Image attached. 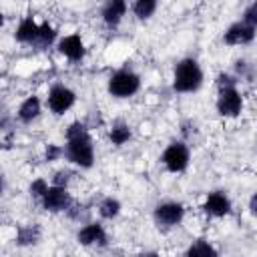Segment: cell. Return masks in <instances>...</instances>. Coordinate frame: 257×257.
Returning a JSON list of instances; mask_svg holds the SVG:
<instances>
[{"label": "cell", "mask_w": 257, "mask_h": 257, "mask_svg": "<svg viewBox=\"0 0 257 257\" xmlns=\"http://www.w3.org/2000/svg\"><path fill=\"white\" fill-rule=\"evenodd\" d=\"M46 191H48V185H46L44 179H36V181H32V185H30V193H32V197L42 199Z\"/></svg>", "instance_id": "obj_22"}, {"label": "cell", "mask_w": 257, "mask_h": 257, "mask_svg": "<svg viewBox=\"0 0 257 257\" xmlns=\"http://www.w3.org/2000/svg\"><path fill=\"white\" fill-rule=\"evenodd\" d=\"M18 245H32L38 241V229L36 227H20L16 235Z\"/></svg>", "instance_id": "obj_18"}, {"label": "cell", "mask_w": 257, "mask_h": 257, "mask_svg": "<svg viewBox=\"0 0 257 257\" xmlns=\"http://www.w3.org/2000/svg\"><path fill=\"white\" fill-rule=\"evenodd\" d=\"M249 209H251L253 215H257V193L251 197V201H249Z\"/></svg>", "instance_id": "obj_27"}, {"label": "cell", "mask_w": 257, "mask_h": 257, "mask_svg": "<svg viewBox=\"0 0 257 257\" xmlns=\"http://www.w3.org/2000/svg\"><path fill=\"white\" fill-rule=\"evenodd\" d=\"M243 108V100H241V94L229 86V88H221L219 90V98H217V110L223 114V116H237Z\"/></svg>", "instance_id": "obj_5"}, {"label": "cell", "mask_w": 257, "mask_h": 257, "mask_svg": "<svg viewBox=\"0 0 257 257\" xmlns=\"http://www.w3.org/2000/svg\"><path fill=\"white\" fill-rule=\"evenodd\" d=\"M124 12H126V0H106L102 8V18L108 26H116L124 16Z\"/></svg>", "instance_id": "obj_13"}, {"label": "cell", "mask_w": 257, "mask_h": 257, "mask_svg": "<svg viewBox=\"0 0 257 257\" xmlns=\"http://www.w3.org/2000/svg\"><path fill=\"white\" fill-rule=\"evenodd\" d=\"M139 86H141V80L131 70H118L108 80V92L114 94V96H118V98H124V96L135 94L139 90Z\"/></svg>", "instance_id": "obj_3"}, {"label": "cell", "mask_w": 257, "mask_h": 257, "mask_svg": "<svg viewBox=\"0 0 257 257\" xmlns=\"http://www.w3.org/2000/svg\"><path fill=\"white\" fill-rule=\"evenodd\" d=\"M40 114V100L36 98V96H28L22 104H20V108H18V118L22 120V122H30L32 118H36Z\"/></svg>", "instance_id": "obj_15"}, {"label": "cell", "mask_w": 257, "mask_h": 257, "mask_svg": "<svg viewBox=\"0 0 257 257\" xmlns=\"http://www.w3.org/2000/svg\"><path fill=\"white\" fill-rule=\"evenodd\" d=\"M38 34H40V26L28 16L20 22V26L16 28V40L18 42H26V44H32V42H38Z\"/></svg>", "instance_id": "obj_14"}, {"label": "cell", "mask_w": 257, "mask_h": 257, "mask_svg": "<svg viewBox=\"0 0 257 257\" xmlns=\"http://www.w3.org/2000/svg\"><path fill=\"white\" fill-rule=\"evenodd\" d=\"M245 22L257 28V2H253V4L245 10Z\"/></svg>", "instance_id": "obj_23"}, {"label": "cell", "mask_w": 257, "mask_h": 257, "mask_svg": "<svg viewBox=\"0 0 257 257\" xmlns=\"http://www.w3.org/2000/svg\"><path fill=\"white\" fill-rule=\"evenodd\" d=\"M78 243L82 245H104L106 233L98 223H90L78 231Z\"/></svg>", "instance_id": "obj_12"}, {"label": "cell", "mask_w": 257, "mask_h": 257, "mask_svg": "<svg viewBox=\"0 0 257 257\" xmlns=\"http://www.w3.org/2000/svg\"><path fill=\"white\" fill-rule=\"evenodd\" d=\"M58 50L70 58V60H80L84 56V44L80 40L78 34H70V36H64L60 42H58Z\"/></svg>", "instance_id": "obj_11"}, {"label": "cell", "mask_w": 257, "mask_h": 257, "mask_svg": "<svg viewBox=\"0 0 257 257\" xmlns=\"http://www.w3.org/2000/svg\"><path fill=\"white\" fill-rule=\"evenodd\" d=\"M163 163L171 173H181L189 165V149L183 143H171L163 153Z\"/></svg>", "instance_id": "obj_4"}, {"label": "cell", "mask_w": 257, "mask_h": 257, "mask_svg": "<svg viewBox=\"0 0 257 257\" xmlns=\"http://www.w3.org/2000/svg\"><path fill=\"white\" fill-rule=\"evenodd\" d=\"M100 215L104 217V219H112V217H116L118 215V211H120V203L116 201V199H112V197H108V199H104L102 203H100Z\"/></svg>", "instance_id": "obj_19"}, {"label": "cell", "mask_w": 257, "mask_h": 257, "mask_svg": "<svg viewBox=\"0 0 257 257\" xmlns=\"http://www.w3.org/2000/svg\"><path fill=\"white\" fill-rule=\"evenodd\" d=\"M66 159L78 167H92L94 161V153H92V145H90V137L88 135H80L74 139H68L66 145Z\"/></svg>", "instance_id": "obj_2"}, {"label": "cell", "mask_w": 257, "mask_h": 257, "mask_svg": "<svg viewBox=\"0 0 257 257\" xmlns=\"http://www.w3.org/2000/svg\"><path fill=\"white\" fill-rule=\"evenodd\" d=\"M183 215H185V209L181 203H163L155 209V221L163 227H173L181 223Z\"/></svg>", "instance_id": "obj_8"}, {"label": "cell", "mask_w": 257, "mask_h": 257, "mask_svg": "<svg viewBox=\"0 0 257 257\" xmlns=\"http://www.w3.org/2000/svg\"><path fill=\"white\" fill-rule=\"evenodd\" d=\"M253 38H255V26H251V24H247V22H237V24H233V26L225 32V36H223V40H225L227 44H231V46L247 44V42H251Z\"/></svg>", "instance_id": "obj_9"}, {"label": "cell", "mask_w": 257, "mask_h": 257, "mask_svg": "<svg viewBox=\"0 0 257 257\" xmlns=\"http://www.w3.org/2000/svg\"><path fill=\"white\" fill-rule=\"evenodd\" d=\"M217 84H219V90H221V88H229V86H233V78L227 76V74H221Z\"/></svg>", "instance_id": "obj_26"}, {"label": "cell", "mask_w": 257, "mask_h": 257, "mask_svg": "<svg viewBox=\"0 0 257 257\" xmlns=\"http://www.w3.org/2000/svg\"><path fill=\"white\" fill-rule=\"evenodd\" d=\"M203 82V72L199 64L193 58H185L177 64L175 68V78H173V88L177 92H191L197 90Z\"/></svg>", "instance_id": "obj_1"}, {"label": "cell", "mask_w": 257, "mask_h": 257, "mask_svg": "<svg viewBox=\"0 0 257 257\" xmlns=\"http://www.w3.org/2000/svg\"><path fill=\"white\" fill-rule=\"evenodd\" d=\"M155 8H157V0H135V14L141 20L153 16Z\"/></svg>", "instance_id": "obj_17"}, {"label": "cell", "mask_w": 257, "mask_h": 257, "mask_svg": "<svg viewBox=\"0 0 257 257\" xmlns=\"http://www.w3.org/2000/svg\"><path fill=\"white\" fill-rule=\"evenodd\" d=\"M74 104V92L62 84H56L50 88L48 94V106L54 114H62L64 110H68Z\"/></svg>", "instance_id": "obj_6"}, {"label": "cell", "mask_w": 257, "mask_h": 257, "mask_svg": "<svg viewBox=\"0 0 257 257\" xmlns=\"http://www.w3.org/2000/svg\"><path fill=\"white\" fill-rule=\"evenodd\" d=\"M203 209L213 217H223V215H227L231 211V201H229V197L225 193L213 191V193L207 195V201H205Z\"/></svg>", "instance_id": "obj_10"}, {"label": "cell", "mask_w": 257, "mask_h": 257, "mask_svg": "<svg viewBox=\"0 0 257 257\" xmlns=\"http://www.w3.org/2000/svg\"><path fill=\"white\" fill-rule=\"evenodd\" d=\"M60 153H62V151H60L56 145H48V149H46V159H48V161H54V159L60 157Z\"/></svg>", "instance_id": "obj_24"}, {"label": "cell", "mask_w": 257, "mask_h": 257, "mask_svg": "<svg viewBox=\"0 0 257 257\" xmlns=\"http://www.w3.org/2000/svg\"><path fill=\"white\" fill-rule=\"evenodd\" d=\"M42 205L46 211H66L70 207V195L66 193L64 187L52 185L42 197Z\"/></svg>", "instance_id": "obj_7"}, {"label": "cell", "mask_w": 257, "mask_h": 257, "mask_svg": "<svg viewBox=\"0 0 257 257\" xmlns=\"http://www.w3.org/2000/svg\"><path fill=\"white\" fill-rule=\"evenodd\" d=\"M108 137H110V141H112L114 145H124V143L131 139V128H128V124H124V122H116V124L110 128Z\"/></svg>", "instance_id": "obj_16"}, {"label": "cell", "mask_w": 257, "mask_h": 257, "mask_svg": "<svg viewBox=\"0 0 257 257\" xmlns=\"http://www.w3.org/2000/svg\"><path fill=\"white\" fill-rule=\"evenodd\" d=\"M54 40V28L48 24V22H44V24H40V34H38V42L44 46V44H50Z\"/></svg>", "instance_id": "obj_21"}, {"label": "cell", "mask_w": 257, "mask_h": 257, "mask_svg": "<svg viewBox=\"0 0 257 257\" xmlns=\"http://www.w3.org/2000/svg\"><path fill=\"white\" fill-rule=\"evenodd\" d=\"M66 183H68V173H66V171H58V173L54 175V185L64 187Z\"/></svg>", "instance_id": "obj_25"}, {"label": "cell", "mask_w": 257, "mask_h": 257, "mask_svg": "<svg viewBox=\"0 0 257 257\" xmlns=\"http://www.w3.org/2000/svg\"><path fill=\"white\" fill-rule=\"evenodd\" d=\"M187 255H205V257H209V255H217V251L207 241H197V243H193L189 247Z\"/></svg>", "instance_id": "obj_20"}]
</instances>
